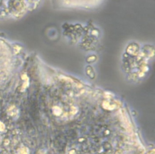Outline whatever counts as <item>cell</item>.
I'll return each instance as SVG.
<instances>
[{
	"label": "cell",
	"instance_id": "6da1fadb",
	"mask_svg": "<svg viewBox=\"0 0 155 154\" xmlns=\"http://www.w3.org/2000/svg\"><path fill=\"white\" fill-rule=\"evenodd\" d=\"M147 154H154V150H153L152 151H150V152H149Z\"/></svg>",
	"mask_w": 155,
	"mask_h": 154
}]
</instances>
